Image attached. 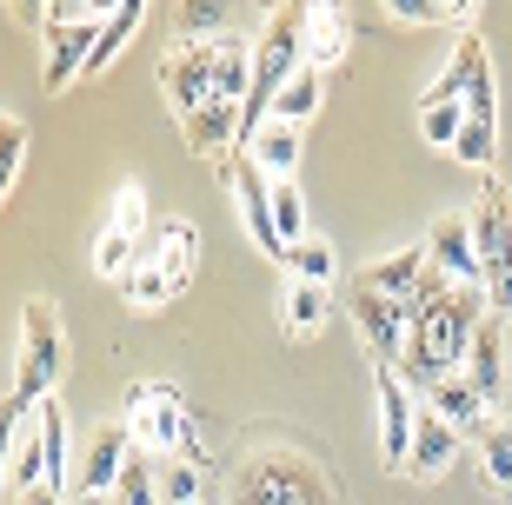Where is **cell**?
<instances>
[{
  "instance_id": "cell-26",
  "label": "cell",
  "mask_w": 512,
  "mask_h": 505,
  "mask_svg": "<svg viewBox=\"0 0 512 505\" xmlns=\"http://www.w3.org/2000/svg\"><path fill=\"white\" fill-rule=\"evenodd\" d=\"M320 113V74L313 67H300V74L286 80L280 94H273V107H266V120H286V127H306Z\"/></svg>"
},
{
  "instance_id": "cell-9",
  "label": "cell",
  "mask_w": 512,
  "mask_h": 505,
  "mask_svg": "<svg viewBox=\"0 0 512 505\" xmlns=\"http://www.w3.org/2000/svg\"><path fill=\"white\" fill-rule=\"evenodd\" d=\"M227 187H233V206H240V226H247V240L260 246L266 260H286L280 233H273V180L253 167L247 153H233V160H227Z\"/></svg>"
},
{
  "instance_id": "cell-31",
  "label": "cell",
  "mask_w": 512,
  "mask_h": 505,
  "mask_svg": "<svg viewBox=\"0 0 512 505\" xmlns=\"http://www.w3.org/2000/svg\"><path fill=\"white\" fill-rule=\"evenodd\" d=\"M479 466H486V486L493 492H512V426L493 419V426L479 432Z\"/></svg>"
},
{
  "instance_id": "cell-38",
  "label": "cell",
  "mask_w": 512,
  "mask_h": 505,
  "mask_svg": "<svg viewBox=\"0 0 512 505\" xmlns=\"http://www.w3.org/2000/svg\"><path fill=\"white\" fill-rule=\"evenodd\" d=\"M180 27H187V40L193 34H213V27H220V7H187V14H180Z\"/></svg>"
},
{
  "instance_id": "cell-33",
  "label": "cell",
  "mask_w": 512,
  "mask_h": 505,
  "mask_svg": "<svg viewBox=\"0 0 512 505\" xmlns=\"http://www.w3.org/2000/svg\"><path fill=\"white\" fill-rule=\"evenodd\" d=\"M107 505H160V486H153V459L133 446L127 472H120V486L107 492Z\"/></svg>"
},
{
  "instance_id": "cell-34",
  "label": "cell",
  "mask_w": 512,
  "mask_h": 505,
  "mask_svg": "<svg viewBox=\"0 0 512 505\" xmlns=\"http://www.w3.org/2000/svg\"><path fill=\"white\" fill-rule=\"evenodd\" d=\"M7 486H20V492L40 486V426H34V412H27V426H20V446H14V472H7Z\"/></svg>"
},
{
  "instance_id": "cell-16",
  "label": "cell",
  "mask_w": 512,
  "mask_h": 505,
  "mask_svg": "<svg viewBox=\"0 0 512 505\" xmlns=\"http://www.w3.org/2000/svg\"><path fill=\"white\" fill-rule=\"evenodd\" d=\"M240 153H247L266 180H293V167H300V127H286V120H260V127L240 133Z\"/></svg>"
},
{
  "instance_id": "cell-36",
  "label": "cell",
  "mask_w": 512,
  "mask_h": 505,
  "mask_svg": "<svg viewBox=\"0 0 512 505\" xmlns=\"http://www.w3.org/2000/svg\"><path fill=\"white\" fill-rule=\"evenodd\" d=\"M20 153H27V127H20L14 113H0V200H7V187H14V173H20Z\"/></svg>"
},
{
  "instance_id": "cell-13",
  "label": "cell",
  "mask_w": 512,
  "mask_h": 505,
  "mask_svg": "<svg viewBox=\"0 0 512 505\" xmlns=\"http://www.w3.org/2000/svg\"><path fill=\"white\" fill-rule=\"evenodd\" d=\"M426 260H433V273H446L453 286L479 280V253H473V226H466V213H439L433 220V233H426Z\"/></svg>"
},
{
  "instance_id": "cell-1",
  "label": "cell",
  "mask_w": 512,
  "mask_h": 505,
  "mask_svg": "<svg viewBox=\"0 0 512 505\" xmlns=\"http://www.w3.org/2000/svg\"><path fill=\"white\" fill-rule=\"evenodd\" d=\"M493 313V300H486V286H453L446 300L433 306V313L406 319V359H399V373H413V386L426 393V386H439V379H459L466 373V346H473L479 319Z\"/></svg>"
},
{
  "instance_id": "cell-18",
  "label": "cell",
  "mask_w": 512,
  "mask_h": 505,
  "mask_svg": "<svg viewBox=\"0 0 512 505\" xmlns=\"http://www.w3.org/2000/svg\"><path fill=\"white\" fill-rule=\"evenodd\" d=\"M207 479H213V459H207V452L153 459V486H160V505H207Z\"/></svg>"
},
{
  "instance_id": "cell-24",
  "label": "cell",
  "mask_w": 512,
  "mask_h": 505,
  "mask_svg": "<svg viewBox=\"0 0 512 505\" xmlns=\"http://www.w3.org/2000/svg\"><path fill=\"white\" fill-rule=\"evenodd\" d=\"M34 426H40V486H54V492H67V479H74V452H67V419H60V406L54 399H40L34 406Z\"/></svg>"
},
{
  "instance_id": "cell-27",
  "label": "cell",
  "mask_w": 512,
  "mask_h": 505,
  "mask_svg": "<svg viewBox=\"0 0 512 505\" xmlns=\"http://www.w3.org/2000/svg\"><path fill=\"white\" fill-rule=\"evenodd\" d=\"M286 273H293V280H313V286H326L333 280V266H340V253H333V240H326V233H306L300 246H286Z\"/></svg>"
},
{
  "instance_id": "cell-2",
  "label": "cell",
  "mask_w": 512,
  "mask_h": 505,
  "mask_svg": "<svg viewBox=\"0 0 512 505\" xmlns=\"http://www.w3.org/2000/svg\"><path fill=\"white\" fill-rule=\"evenodd\" d=\"M193 266H200V240H193L187 220H160L140 240V260H133V273L120 280V293H127V306H167L180 286L193 280Z\"/></svg>"
},
{
  "instance_id": "cell-6",
  "label": "cell",
  "mask_w": 512,
  "mask_h": 505,
  "mask_svg": "<svg viewBox=\"0 0 512 505\" xmlns=\"http://www.w3.org/2000/svg\"><path fill=\"white\" fill-rule=\"evenodd\" d=\"M233 505H333V486L300 452H260V459L240 466Z\"/></svg>"
},
{
  "instance_id": "cell-40",
  "label": "cell",
  "mask_w": 512,
  "mask_h": 505,
  "mask_svg": "<svg viewBox=\"0 0 512 505\" xmlns=\"http://www.w3.org/2000/svg\"><path fill=\"white\" fill-rule=\"evenodd\" d=\"M207 505H213V499H207Z\"/></svg>"
},
{
  "instance_id": "cell-22",
  "label": "cell",
  "mask_w": 512,
  "mask_h": 505,
  "mask_svg": "<svg viewBox=\"0 0 512 505\" xmlns=\"http://www.w3.org/2000/svg\"><path fill=\"white\" fill-rule=\"evenodd\" d=\"M346 40H353L346 7H306V67H313V74L340 67V60H346Z\"/></svg>"
},
{
  "instance_id": "cell-39",
  "label": "cell",
  "mask_w": 512,
  "mask_h": 505,
  "mask_svg": "<svg viewBox=\"0 0 512 505\" xmlns=\"http://www.w3.org/2000/svg\"><path fill=\"white\" fill-rule=\"evenodd\" d=\"M20 505H67V492H54V486H34V492H20Z\"/></svg>"
},
{
  "instance_id": "cell-30",
  "label": "cell",
  "mask_w": 512,
  "mask_h": 505,
  "mask_svg": "<svg viewBox=\"0 0 512 505\" xmlns=\"http://www.w3.org/2000/svg\"><path fill=\"white\" fill-rule=\"evenodd\" d=\"M459 127H466V100H419V140L453 153Z\"/></svg>"
},
{
  "instance_id": "cell-10",
  "label": "cell",
  "mask_w": 512,
  "mask_h": 505,
  "mask_svg": "<svg viewBox=\"0 0 512 505\" xmlns=\"http://www.w3.org/2000/svg\"><path fill=\"white\" fill-rule=\"evenodd\" d=\"M127 459H133V432L120 426H94V439L80 446V459H74V486L80 492H114L120 486V472H127Z\"/></svg>"
},
{
  "instance_id": "cell-37",
  "label": "cell",
  "mask_w": 512,
  "mask_h": 505,
  "mask_svg": "<svg viewBox=\"0 0 512 505\" xmlns=\"http://www.w3.org/2000/svg\"><path fill=\"white\" fill-rule=\"evenodd\" d=\"M27 412H34V406H20L14 393L0 399V486H7V472H14V446H20V426H27Z\"/></svg>"
},
{
  "instance_id": "cell-29",
  "label": "cell",
  "mask_w": 512,
  "mask_h": 505,
  "mask_svg": "<svg viewBox=\"0 0 512 505\" xmlns=\"http://www.w3.org/2000/svg\"><path fill=\"white\" fill-rule=\"evenodd\" d=\"M273 233H280V246H300L313 226H306V193L300 180H273Z\"/></svg>"
},
{
  "instance_id": "cell-17",
  "label": "cell",
  "mask_w": 512,
  "mask_h": 505,
  "mask_svg": "<svg viewBox=\"0 0 512 505\" xmlns=\"http://www.w3.org/2000/svg\"><path fill=\"white\" fill-rule=\"evenodd\" d=\"M453 459H459V432L446 426L433 406H419V419H413V459H406V472H413V479H439Z\"/></svg>"
},
{
  "instance_id": "cell-21",
  "label": "cell",
  "mask_w": 512,
  "mask_h": 505,
  "mask_svg": "<svg viewBox=\"0 0 512 505\" xmlns=\"http://www.w3.org/2000/svg\"><path fill=\"white\" fill-rule=\"evenodd\" d=\"M213 94L233 100V107H247V94H253V40L213 34Z\"/></svg>"
},
{
  "instance_id": "cell-20",
  "label": "cell",
  "mask_w": 512,
  "mask_h": 505,
  "mask_svg": "<svg viewBox=\"0 0 512 505\" xmlns=\"http://www.w3.org/2000/svg\"><path fill=\"white\" fill-rule=\"evenodd\" d=\"M426 406H433L453 432H466V439H479V432L493 426V406H486L466 379H439V386H426Z\"/></svg>"
},
{
  "instance_id": "cell-25",
  "label": "cell",
  "mask_w": 512,
  "mask_h": 505,
  "mask_svg": "<svg viewBox=\"0 0 512 505\" xmlns=\"http://www.w3.org/2000/svg\"><path fill=\"white\" fill-rule=\"evenodd\" d=\"M280 319H286V333H293V339H313V333L326 326V286H313V280H286Z\"/></svg>"
},
{
  "instance_id": "cell-19",
  "label": "cell",
  "mask_w": 512,
  "mask_h": 505,
  "mask_svg": "<svg viewBox=\"0 0 512 505\" xmlns=\"http://www.w3.org/2000/svg\"><path fill=\"white\" fill-rule=\"evenodd\" d=\"M240 127H247V113L233 107V100H207L200 113H187V120H180L187 147H193V153H213V160H220V153L240 140Z\"/></svg>"
},
{
  "instance_id": "cell-28",
  "label": "cell",
  "mask_w": 512,
  "mask_h": 505,
  "mask_svg": "<svg viewBox=\"0 0 512 505\" xmlns=\"http://www.w3.org/2000/svg\"><path fill=\"white\" fill-rule=\"evenodd\" d=\"M386 14L393 20H413V27H473V7H459V0H386Z\"/></svg>"
},
{
  "instance_id": "cell-14",
  "label": "cell",
  "mask_w": 512,
  "mask_h": 505,
  "mask_svg": "<svg viewBox=\"0 0 512 505\" xmlns=\"http://www.w3.org/2000/svg\"><path fill=\"white\" fill-rule=\"evenodd\" d=\"M353 319H360V339L373 346L380 359H406V306L386 300V293H373V286H360L353 293Z\"/></svg>"
},
{
  "instance_id": "cell-5",
  "label": "cell",
  "mask_w": 512,
  "mask_h": 505,
  "mask_svg": "<svg viewBox=\"0 0 512 505\" xmlns=\"http://www.w3.org/2000/svg\"><path fill=\"white\" fill-rule=\"evenodd\" d=\"M473 226V253H479V280H486V300L493 313H512V200L499 180H479V200L466 213Z\"/></svg>"
},
{
  "instance_id": "cell-32",
  "label": "cell",
  "mask_w": 512,
  "mask_h": 505,
  "mask_svg": "<svg viewBox=\"0 0 512 505\" xmlns=\"http://www.w3.org/2000/svg\"><path fill=\"white\" fill-rule=\"evenodd\" d=\"M453 153H459V167H493L499 160V120H466L459 127V140H453Z\"/></svg>"
},
{
  "instance_id": "cell-23",
  "label": "cell",
  "mask_w": 512,
  "mask_h": 505,
  "mask_svg": "<svg viewBox=\"0 0 512 505\" xmlns=\"http://www.w3.org/2000/svg\"><path fill=\"white\" fill-rule=\"evenodd\" d=\"M426 266H433V260H426V240H419V246H399V253H386L380 266H366L360 286H373V293H386V300L406 306V300H413V286L426 280Z\"/></svg>"
},
{
  "instance_id": "cell-4",
  "label": "cell",
  "mask_w": 512,
  "mask_h": 505,
  "mask_svg": "<svg viewBox=\"0 0 512 505\" xmlns=\"http://www.w3.org/2000/svg\"><path fill=\"white\" fill-rule=\"evenodd\" d=\"M306 67V7H273V20H266V34L253 40V94H247V127H260L266 107H273V94H280L286 80ZM240 127V133H247Z\"/></svg>"
},
{
  "instance_id": "cell-8",
  "label": "cell",
  "mask_w": 512,
  "mask_h": 505,
  "mask_svg": "<svg viewBox=\"0 0 512 505\" xmlns=\"http://www.w3.org/2000/svg\"><path fill=\"white\" fill-rule=\"evenodd\" d=\"M160 87H167L173 113L187 120V113H200L213 94V40H173L167 60H160Z\"/></svg>"
},
{
  "instance_id": "cell-35",
  "label": "cell",
  "mask_w": 512,
  "mask_h": 505,
  "mask_svg": "<svg viewBox=\"0 0 512 505\" xmlns=\"http://www.w3.org/2000/svg\"><path fill=\"white\" fill-rule=\"evenodd\" d=\"M107 226H114V233H127V240H147V193L133 187V180L114 193V213H107Z\"/></svg>"
},
{
  "instance_id": "cell-12",
  "label": "cell",
  "mask_w": 512,
  "mask_h": 505,
  "mask_svg": "<svg viewBox=\"0 0 512 505\" xmlns=\"http://www.w3.org/2000/svg\"><path fill=\"white\" fill-rule=\"evenodd\" d=\"M107 20H74V27H40L47 34V74H40V87L47 94H60V87H74V74H87V60H94V40Z\"/></svg>"
},
{
  "instance_id": "cell-11",
  "label": "cell",
  "mask_w": 512,
  "mask_h": 505,
  "mask_svg": "<svg viewBox=\"0 0 512 505\" xmlns=\"http://www.w3.org/2000/svg\"><path fill=\"white\" fill-rule=\"evenodd\" d=\"M459 379H466L486 406H499V399H506V319H499V313L479 319L473 346H466V373H459Z\"/></svg>"
},
{
  "instance_id": "cell-15",
  "label": "cell",
  "mask_w": 512,
  "mask_h": 505,
  "mask_svg": "<svg viewBox=\"0 0 512 505\" xmlns=\"http://www.w3.org/2000/svg\"><path fill=\"white\" fill-rule=\"evenodd\" d=\"M413 419H419V406L406 399V379L380 373V459L393 472H406V459H413Z\"/></svg>"
},
{
  "instance_id": "cell-7",
  "label": "cell",
  "mask_w": 512,
  "mask_h": 505,
  "mask_svg": "<svg viewBox=\"0 0 512 505\" xmlns=\"http://www.w3.org/2000/svg\"><path fill=\"white\" fill-rule=\"evenodd\" d=\"M60 359H67L60 306H54V300H27V306H20V359H14V399H20V406L54 399Z\"/></svg>"
},
{
  "instance_id": "cell-3",
  "label": "cell",
  "mask_w": 512,
  "mask_h": 505,
  "mask_svg": "<svg viewBox=\"0 0 512 505\" xmlns=\"http://www.w3.org/2000/svg\"><path fill=\"white\" fill-rule=\"evenodd\" d=\"M120 426L133 432V446L147 452V459H180V452H207L200 446V426H193L187 399L160 386V379H140L127 393V412H120Z\"/></svg>"
}]
</instances>
